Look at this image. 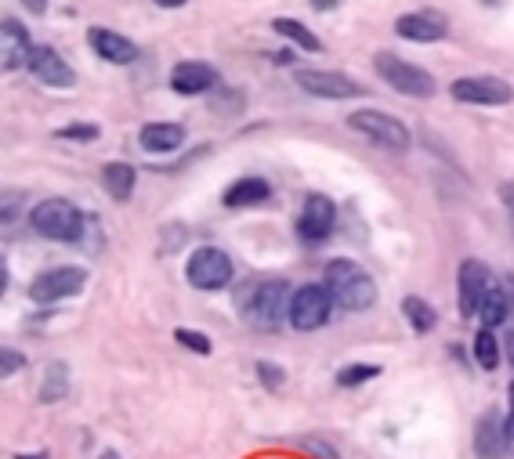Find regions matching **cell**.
Segmentation results:
<instances>
[{
    "instance_id": "6da1fadb",
    "label": "cell",
    "mask_w": 514,
    "mask_h": 459,
    "mask_svg": "<svg viewBox=\"0 0 514 459\" xmlns=\"http://www.w3.org/2000/svg\"><path fill=\"white\" fill-rule=\"evenodd\" d=\"M290 286L283 279H261V282H247L236 297L239 315L250 322L254 329H272L283 326V319H290Z\"/></svg>"
},
{
    "instance_id": "7a4b0ae2",
    "label": "cell",
    "mask_w": 514,
    "mask_h": 459,
    "mask_svg": "<svg viewBox=\"0 0 514 459\" xmlns=\"http://www.w3.org/2000/svg\"><path fill=\"white\" fill-rule=\"evenodd\" d=\"M326 290L341 311H366L377 300V282L359 261H348V257L326 264Z\"/></svg>"
},
{
    "instance_id": "3957f363",
    "label": "cell",
    "mask_w": 514,
    "mask_h": 459,
    "mask_svg": "<svg viewBox=\"0 0 514 459\" xmlns=\"http://www.w3.org/2000/svg\"><path fill=\"white\" fill-rule=\"evenodd\" d=\"M29 225H33V232H40L44 239H55V243H80L84 214L69 199H44L29 210Z\"/></svg>"
},
{
    "instance_id": "277c9868",
    "label": "cell",
    "mask_w": 514,
    "mask_h": 459,
    "mask_svg": "<svg viewBox=\"0 0 514 459\" xmlns=\"http://www.w3.org/2000/svg\"><path fill=\"white\" fill-rule=\"evenodd\" d=\"M330 311H334V297L326 290V282H305L290 297V326L301 333L323 329L330 322Z\"/></svg>"
},
{
    "instance_id": "5b68a950",
    "label": "cell",
    "mask_w": 514,
    "mask_h": 459,
    "mask_svg": "<svg viewBox=\"0 0 514 459\" xmlns=\"http://www.w3.org/2000/svg\"><path fill=\"white\" fill-rule=\"evenodd\" d=\"M185 279H189V286H196L203 293L221 290V286L232 282V257L225 250H218V246H200L185 261Z\"/></svg>"
},
{
    "instance_id": "8992f818",
    "label": "cell",
    "mask_w": 514,
    "mask_h": 459,
    "mask_svg": "<svg viewBox=\"0 0 514 459\" xmlns=\"http://www.w3.org/2000/svg\"><path fill=\"white\" fill-rule=\"evenodd\" d=\"M348 127L359 134H366L370 141H377L381 149H410V127L399 120V116H388L381 109H359V113L348 116Z\"/></svg>"
},
{
    "instance_id": "52a82bcc",
    "label": "cell",
    "mask_w": 514,
    "mask_h": 459,
    "mask_svg": "<svg viewBox=\"0 0 514 459\" xmlns=\"http://www.w3.org/2000/svg\"><path fill=\"white\" fill-rule=\"evenodd\" d=\"M84 286H87V268L62 264V268H48V272H40L37 279L29 282V297L37 300V304H58V300L77 297Z\"/></svg>"
},
{
    "instance_id": "ba28073f",
    "label": "cell",
    "mask_w": 514,
    "mask_h": 459,
    "mask_svg": "<svg viewBox=\"0 0 514 459\" xmlns=\"http://www.w3.org/2000/svg\"><path fill=\"white\" fill-rule=\"evenodd\" d=\"M373 66H377V76L384 84H391L399 94H410V98H431L435 94V80H431L428 69L410 66V62H402V58L388 55V51H381Z\"/></svg>"
},
{
    "instance_id": "9c48e42d",
    "label": "cell",
    "mask_w": 514,
    "mask_h": 459,
    "mask_svg": "<svg viewBox=\"0 0 514 459\" xmlns=\"http://www.w3.org/2000/svg\"><path fill=\"white\" fill-rule=\"evenodd\" d=\"M453 98L464 105H511L514 102V87L500 76H464V80H453Z\"/></svg>"
},
{
    "instance_id": "30bf717a",
    "label": "cell",
    "mask_w": 514,
    "mask_h": 459,
    "mask_svg": "<svg viewBox=\"0 0 514 459\" xmlns=\"http://www.w3.org/2000/svg\"><path fill=\"white\" fill-rule=\"evenodd\" d=\"M297 87L315 98H330V102H341V98H359L362 87L355 84L352 76L330 73V69H297L294 73Z\"/></svg>"
},
{
    "instance_id": "8fae6325",
    "label": "cell",
    "mask_w": 514,
    "mask_h": 459,
    "mask_svg": "<svg viewBox=\"0 0 514 459\" xmlns=\"http://www.w3.org/2000/svg\"><path fill=\"white\" fill-rule=\"evenodd\" d=\"M337 225V207L330 196H308L305 199V210H301V217H297V235L305 239V243H326L330 239V232H334Z\"/></svg>"
},
{
    "instance_id": "7c38bea8",
    "label": "cell",
    "mask_w": 514,
    "mask_h": 459,
    "mask_svg": "<svg viewBox=\"0 0 514 459\" xmlns=\"http://www.w3.org/2000/svg\"><path fill=\"white\" fill-rule=\"evenodd\" d=\"M26 66H29V73L37 76L40 84H48V87H73L77 84V73L66 66V58L58 55L51 44H33Z\"/></svg>"
},
{
    "instance_id": "4fadbf2b",
    "label": "cell",
    "mask_w": 514,
    "mask_h": 459,
    "mask_svg": "<svg viewBox=\"0 0 514 459\" xmlns=\"http://www.w3.org/2000/svg\"><path fill=\"white\" fill-rule=\"evenodd\" d=\"M395 33L413 44H438L449 37V22L438 11H410V15L395 19Z\"/></svg>"
},
{
    "instance_id": "5bb4252c",
    "label": "cell",
    "mask_w": 514,
    "mask_h": 459,
    "mask_svg": "<svg viewBox=\"0 0 514 459\" xmlns=\"http://www.w3.org/2000/svg\"><path fill=\"white\" fill-rule=\"evenodd\" d=\"M87 44H91V51H95L98 58L113 62V66H131L134 58H138V44H134V40L120 37V33H113V29H105V26L87 29Z\"/></svg>"
},
{
    "instance_id": "9a60e30c",
    "label": "cell",
    "mask_w": 514,
    "mask_h": 459,
    "mask_svg": "<svg viewBox=\"0 0 514 459\" xmlns=\"http://www.w3.org/2000/svg\"><path fill=\"white\" fill-rule=\"evenodd\" d=\"M489 268L482 261H464L460 264V311L467 319H478V304L489 290Z\"/></svg>"
},
{
    "instance_id": "2e32d148",
    "label": "cell",
    "mask_w": 514,
    "mask_h": 459,
    "mask_svg": "<svg viewBox=\"0 0 514 459\" xmlns=\"http://www.w3.org/2000/svg\"><path fill=\"white\" fill-rule=\"evenodd\" d=\"M29 29L19 26V22L4 19L0 22V69L8 73V69H22L29 62Z\"/></svg>"
},
{
    "instance_id": "e0dca14e",
    "label": "cell",
    "mask_w": 514,
    "mask_h": 459,
    "mask_svg": "<svg viewBox=\"0 0 514 459\" xmlns=\"http://www.w3.org/2000/svg\"><path fill=\"white\" fill-rule=\"evenodd\" d=\"M171 87L178 94H207L210 87H218V73L207 62H178L171 73Z\"/></svg>"
},
{
    "instance_id": "ac0fdd59",
    "label": "cell",
    "mask_w": 514,
    "mask_h": 459,
    "mask_svg": "<svg viewBox=\"0 0 514 459\" xmlns=\"http://www.w3.org/2000/svg\"><path fill=\"white\" fill-rule=\"evenodd\" d=\"M138 141L145 152H178L185 145V127L181 123H145Z\"/></svg>"
},
{
    "instance_id": "d6986e66",
    "label": "cell",
    "mask_w": 514,
    "mask_h": 459,
    "mask_svg": "<svg viewBox=\"0 0 514 459\" xmlns=\"http://www.w3.org/2000/svg\"><path fill=\"white\" fill-rule=\"evenodd\" d=\"M268 196H272V188H268L265 178H239L225 188V207L229 210L257 207V203H265Z\"/></svg>"
},
{
    "instance_id": "ffe728a7",
    "label": "cell",
    "mask_w": 514,
    "mask_h": 459,
    "mask_svg": "<svg viewBox=\"0 0 514 459\" xmlns=\"http://www.w3.org/2000/svg\"><path fill=\"white\" fill-rule=\"evenodd\" d=\"M134 181H138V170H134L131 163H105L102 167V185L116 203H127V199H131Z\"/></svg>"
},
{
    "instance_id": "44dd1931",
    "label": "cell",
    "mask_w": 514,
    "mask_h": 459,
    "mask_svg": "<svg viewBox=\"0 0 514 459\" xmlns=\"http://www.w3.org/2000/svg\"><path fill=\"white\" fill-rule=\"evenodd\" d=\"M504 445H507L504 423H500L493 413H489L486 420L478 423V434H475L478 456H482V459H500V456H504Z\"/></svg>"
},
{
    "instance_id": "7402d4cb",
    "label": "cell",
    "mask_w": 514,
    "mask_h": 459,
    "mask_svg": "<svg viewBox=\"0 0 514 459\" xmlns=\"http://www.w3.org/2000/svg\"><path fill=\"white\" fill-rule=\"evenodd\" d=\"M69 391V366L66 362H51L48 369H44V384H40V402L44 405H55L62 402Z\"/></svg>"
},
{
    "instance_id": "603a6c76",
    "label": "cell",
    "mask_w": 514,
    "mask_h": 459,
    "mask_svg": "<svg viewBox=\"0 0 514 459\" xmlns=\"http://www.w3.org/2000/svg\"><path fill=\"white\" fill-rule=\"evenodd\" d=\"M478 319H482V329H493L507 319V293L500 290L496 282H489L486 297H482V304H478Z\"/></svg>"
},
{
    "instance_id": "cb8c5ba5",
    "label": "cell",
    "mask_w": 514,
    "mask_h": 459,
    "mask_svg": "<svg viewBox=\"0 0 514 459\" xmlns=\"http://www.w3.org/2000/svg\"><path fill=\"white\" fill-rule=\"evenodd\" d=\"M272 29H276L279 37L294 40L301 51H323V44H319V37H315L312 29H305L297 19H276L272 22Z\"/></svg>"
},
{
    "instance_id": "d4e9b609",
    "label": "cell",
    "mask_w": 514,
    "mask_h": 459,
    "mask_svg": "<svg viewBox=\"0 0 514 459\" xmlns=\"http://www.w3.org/2000/svg\"><path fill=\"white\" fill-rule=\"evenodd\" d=\"M402 311H406V319H410V326L417 329V333H428V329H435V308H431L428 300L406 297V300H402Z\"/></svg>"
},
{
    "instance_id": "484cf974",
    "label": "cell",
    "mask_w": 514,
    "mask_h": 459,
    "mask_svg": "<svg viewBox=\"0 0 514 459\" xmlns=\"http://www.w3.org/2000/svg\"><path fill=\"white\" fill-rule=\"evenodd\" d=\"M475 362L482 369H496V366H500V344H496L493 329H478V337H475Z\"/></svg>"
},
{
    "instance_id": "4316f807",
    "label": "cell",
    "mask_w": 514,
    "mask_h": 459,
    "mask_svg": "<svg viewBox=\"0 0 514 459\" xmlns=\"http://www.w3.org/2000/svg\"><path fill=\"white\" fill-rule=\"evenodd\" d=\"M19 203H22L19 192H4V196H0V235L15 232V225H19V217H22Z\"/></svg>"
},
{
    "instance_id": "83f0119b",
    "label": "cell",
    "mask_w": 514,
    "mask_h": 459,
    "mask_svg": "<svg viewBox=\"0 0 514 459\" xmlns=\"http://www.w3.org/2000/svg\"><path fill=\"white\" fill-rule=\"evenodd\" d=\"M373 376H381V366H344L341 373H337V384L359 387L366 384V380H373Z\"/></svg>"
},
{
    "instance_id": "f1b7e54d",
    "label": "cell",
    "mask_w": 514,
    "mask_h": 459,
    "mask_svg": "<svg viewBox=\"0 0 514 459\" xmlns=\"http://www.w3.org/2000/svg\"><path fill=\"white\" fill-rule=\"evenodd\" d=\"M174 340H178L181 347H189V351H196V355H203V358H207L210 351H214V347H210V337H207V333H192V329H178V333H174Z\"/></svg>"
},
{
    "instance_id": "f546056e",
    "label": "cell",
    "mask_w": 514,
    "mask_h": 459,
    "mask_svg": "<svg viewBox=\"0 0 514 459\" xmlns=\"http://www.w3.org/2000/svg\"><path fill=\"white\" fill-rule=\"evenodd\" d=\"M19 369H26V355L15 351V347H0V380L15 376Z\"/></svg>"
},
{
    "instance_id": "4dcf8cb0",
    "label": "cell",
    "mask_w": 514,
    "mask_h": 459,
    "mask_svg": "<svg viewBox=\"0 0 514 459\" xmlns=\"http://www.w3.org/2000/svg\"><path fill=\"white\" fill-rule=\"evenodd\" d=\"M62 141H95L98 138V127L95 123H69L62 131H55Z\"/></svg>"
},
{
    "instance_id": "1f68e13d",
    "label": "cell",
    "mask_w": 514,
    "mask_h": 459,
    "mask_svg": "<svg viewBox=\"0 0 514 459\" xmlns=\"http://www.w3.org/2000/svg\"><path fill=\"white\" fill-rule=\"evenodd\" d=\"M257 373H261V380H265V387H272L276 391L279 384L286 380V373L279 366H272V362H257Z\"/></svg>"
},
{
    "instance_id": "d6a6232c",
    "label": "cell",
    "mask_w": 514,
    "mask_h": 459,
    "mask_svg": "<svg viewBox=\"0 0 514 459\" xmlns=\"http://www.w3.org/2000/svg\"><path fill=\"white\" fill-rule=\"evenodd\" d=\"M500 196H504V207H507V214H511V225H514V185L500 188Z\"/></svg>"
},
{
    "instance_id": "836d02e7",
    "label": "cell",
    "mask_w": 514,
    "mask_h": 459,
    "mask_svg": "<svg viewBox=\"0 0 514 459\" xmlns=\"http://www.w3.org/2000/svg\"><path fill=\"white\" fill-rule=\"evenodd\" d=\"M26 4V11H33V15H44L48 11V0H22Z\"/></svg>"
},
{
    "instance_id": "e575fe53",
    "label": "cell",
    "mask_w": 514,
    "mask_h": 459,
    "mask_svg": "<svg viewBox=\"0 0 514 459\" xmlns=\"http://www.w3.org/2000/svg\"><path fill=\"white\" fill-rule=\"evenodd\" d=\"M4 290H8V261L0 257V297H4Z\"/></svg>"
},
{
    "instance_id": "d590c367",
    "label": "cell",
    "mask_w": 514,
    "mask_h": 459,
    "mask_svg": "<svg viewBox=\"0 0 514 459\" xmlns=\"http://www.w3.org/2000/svg\"><path fill=\"white\" fill-rule=\"evenodd\" d=\"M337 4H341V0H312L315 11H330V8H337Z\"/></svg>"
},
{
    "instance_id": "8d00e7d4",
    "label": "cell",
    "mask_w": 514,
    "mask_h": 459,
    "mask_svg": "<svg viewBox=\"0 0 514 459\" xmlns=\"http://www.w3.org/2000/svg\"><path fill=\"white\" fill-rule=\"evenodd\" d=\"M272 62H276V66H290L294 55H290V51H279V55H272Z\"/></svg>"
},
{
    "instance_id": "74e56055",
    "label": "cell",
    "mask_w": 514,
    "mask_h": 459,
    "mask_svg": "<svg viewBox=\"0 0 514 459\" xmlns=\"http://www.w3.org/2000/svg\"><path fill=\"white\" fill-rule=\"evenodd\" d=\"M507 358H511V366H514V333L507 337ZM511 405H514V384H511Z\"/></svg>"
},
{
    "instance_id": "f35d334b",
    "label": "cell",
    "mask_w": 514,
    "mask_h": 459,
    "mask_svg": "<svg viewBox=\"0 0 514 459\" xmlns=\"http://www.w3.org/2000/svg\"><path fill=\"white\" fill-rule=\"evenodd\" d=\"M504 434H507V441H514V405H511V416H507V423H504Z\"/></svg>"
},
{
    "instance_id": "ab89813d",
    "label": "cell",
    "mask_w": 514,
    "mask_h": 459,
    "mask_svg": "<svg viewBox=\"0 0 514 459\" xmlns=\"http://www.w3.org/2000/svg\"><path fill=\"white\" fill-rule=\"evenodd\" d=\"M156 4H160V8H185L189 0H156Z\"/></svg>"
},
{
    "instance_id": "60d3db41",
    "label": "cell",
    "mask_w": 514,
    "mask_h": 459,
    "mask_svg": "<svg viewBox=\"0 0 514 459\" xmlns=\"http://www.w3.org/2000/svg\"><path fill=\"white\" fill-rule=\"evenodd\" d=\"M15 459H51L48 452H19Z\"/></svg>"
},
{
    "instance_id": "b9f144b4",
    "label": "cell",
    "mask_w": 514,
    "mask_h": 459,
    "mask_svg": "<svg viewBox=\"0 0 514 459\" xmlns=\"http://www.w3.org/2000/svg\"><path fill=\"white\" fill-rule=\"evenodd\" d=\"M98 459H120V456H116V452H102Z\"/></svg>"
}]
</instances>
